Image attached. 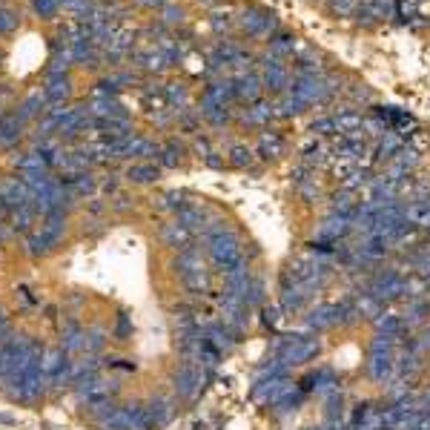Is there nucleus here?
<instances>
[{
    "mask_svg": "<svg viewBox=\"0 0 430 430\" xmlns=\"http://www.w3.org/2000/svg\"><path fill=\"white\" fill-rule=\"evenodd\" d=\"M207 244H209V258L221 267V270H233V267H238L244 261V252H241V244L238 238L224 230V224L212 227L207 233Z\"/></svg>",
    "mask_w": 430,
    "mask_h": 430,
    "instance_id": "obj_1",
    "label": "nucleus"
},
{
    "mask_svg": "<svg viewBox=\"0 0 430 430\" xmlns=\"http://www.w3.org/2000/svg\"><path fill=\"white\" fill-rule=\"evenodd\" d=\"M390 342L393 339H388V336H376V342H373V347H370V364H367V370H370V379L373 382H388L390 379V373H393V350H390Z\"/></svg>",
    "mask_w": 430,
    "mask_h": 430,
    "instance_id": "obj_2",
    "label": "nucleus"
},
{
    "mask_svg": "<svg viewBox=\"0 0 430 430\" xmlns=\"http://www.w3.org/2000/svg\"><path fill=\"white\" fill-rule=\"evenodd\" d=\"M315 353H318V342H315V339H307V336H290L287 342H281V344H279L276 359H279L284 367H290V364H304V361H310Z\"/></svg>",
    "mask_w": 430,
    "mask_h": 430,
    "instance_id": "obj_3",
    "label": "nucleus"
},
{
    "mask_svg": "<svg viewBox=\"0 0 430 430\" xmlns=\"http://www.w3.org/2000/svg\"><path fill=\"white\" fill-rule=\"evenodd\" d=\"M201 385H204V373H201V364H192L187 361L178 373H175V390L181 399H195L201 393Z\"/></svg>",
    "mask_w": 430,
    "mask_h": 430,
    "instance_id": "obj_4",
    "label": "nucleus"
},
{
    "mask_svg": "<svg viewBox=\"0 0 430 430\" xmlns=\"http://www.w3.org/2000/svg\"><path fill=\"white\" fill-rule=\"evenodd\" d=\"M46 385H49V376L43 370H32L15 390H9V399L12 402H35L37 396H43Z\"/></svg>",
    "mask_w": 430,
    "mask_h": 430,
    "instance_id": "obj_5",
    "label": "nucleus"
},
{
    "mask_svg": "<svg viewBox=\"0 0 430 430\" xmlns=\"http://www.w3.org/2000/svg\"><path fill=\"white\" fill-rule=\"evenodd\" d=\"M40 233L58 247V244H61V238H64V233H66V212H64V209H52L49 215H43Z\"/></svg>",
    "mask_w": 430,
    "mask_h": 430,
    "instance_id": "obj_6",
    "label": "nucleus"
},
{
    "mask_svg": "<svg viewBox=\"0 0 430 430\" xmlns=\"http://www.w3.org/2000/svg\"><path fill=\"white\" fill-rule=\"evenodd\" d=\"M342 313H344V307H336V304H333V307H318V310L310 313L307 327H310V330H330L333 325H339Z\"/></svg>",
    "mask_w": 430,
    "mask_h": 430,
    "instance_id": "obj_7",
    "label": "nucleus"
},
{
    "mask_svg": "<svg viewBox=\"0 0 430 430\" xmlns=\"http://www.w3.org/2000/svg\"><path fill=\"white\" fill-rule=\"evenodd\" d=\"M144 410H146L149 430H152V427H164V424L173 419V402L164 399V396H158V399H152L149 405H144Z\"/></svg>",
    "mask_w": 430,
    "mask_h": 430,
    "instance_id": "obj_8",
    "label": "nucleus"
},
{
    "mask_svg": "<svg viewBox=\"0 0 430 430\" xmlns=\"http://www.w3.org/2000/svg\"><path fill=\"white\" fill-rule=\"evenodd\" d=\"M347 230H350V215L339 212V215H333V219H327V221H325V227L318 230V238L325 241V244H333V241H339Z\"/></svg>",
    "mask_w": 430,
    "mask_h": 430,
    "instance_id": "obj_9",
    "label": "nucleus"
},
{
    "mask_svg": "<svg viewBox=\"0 0 430 430\" xmlns=\"http://www.w3.org/2000/svg\"><path fill=\"white\" fill-rule=\"evenodd\" d=\"M204 336H207V344L215 347L219 353H221V350H230L233 342H236V333H233L227 325H212V327L204 330Z\"/></svg>",
    "mask_w": 430,
    "mask_h": 430,
    "instance_id": "obj_10",
    "label": "nucleus"
},
{
    "mask_svg": "<svg viewBox=\"0 0 430 430\" xmlns=\"http://www.w3.org/2000/svg\"><path fill=\"white\" fill-rule=\"evenodd\" d=\"M405 290V281H402V276H396V273H388V276H382L379 281L373 284V296L376 298H390V296H399Z\"/></svg>",
    "mask_w": 430,
    "mask_h": 430,
    "instance_id": "obj_11",
    "label": "nucleus"
},
{
    "mask_svg": "<svg viewBox=\"0 0 430 430\" xmlns=\"http://www.w3.org/2000/svg\"><path fill=\"white\" fill-rule=\"evenodd\" d=\"M49 155L46 152H26L21 161H18V170L26 175V173H37V175H46V170H49Z\"/></svg>",
    "mask_w": 430,
    "mask_h": 430,
    "instance_id": "obj_12",
    "label": "nucleus"
},
{
    "mask_svg": "<svg viewBox=\"0 0 430 430\" xmlns=\"http://www.w3.org/2000/svg\"><path fill=\"white\" fill-rule=\"evenodd\" d=\"M21 129H23L21 115H4L0 118V146H12L21 138Z\"/></svg>",
    "mask_w": 430,
    "mask_h": 430,
    "instance_id": "obj_13",
    "label": "nucleus"
},
{
    "mask_svg": "<svg viewBox=\"0 0 430 430\" xmlns=\"http://www.w3.org/2000/svg\"><path fill=\"white\" fill-rule=\"evenodd\" d=\"M46 92H32L26 100H23V106H21V121L26 124V121H32V118H37L40 112H46Z\"/></svg>",
    "mask_w": 430,
    "mask_h": 430,
    "instance_id": "obj_14",
    "label": "nucleus"
},
{
    "mask_svg": "<svg viewBox=\"0 0 430 430\" xmlns=\"http://www.w3.org/2000/svg\"><path fill=\"white\" fill-rule=\"evenodd\" d=\"M43 92H46V100H49V103H61V100L69 98V92H72L69 78H66V75H52V78H49V86H46Z\"/></svg>",
    "mask_w": 430,
    "mask_h": 430,
    "instance_id": "obj_15",
    "label": "nucleus"
},
{
    "mask_svg": "<svg viewBox=\"0 0 430 430\" xmlns=\"http://www.w3.org/2000/svg\"><path fill=\"white\" fill-rule=\"evenodd\" d=\"M89 112H95V115H100V118H118V115H124L121 103L112 100V98H103V95H98V98L89 103Z\"/></svg>",
    "mask_w": 430,
    "mask_h": 430,
    "instance_id": "obj_16",
    "label": "nucleus"
},
{
    "mask_svg": "<svg viewBox=\"0 0 430 430\" xmlns=\"http://www.w3.org/2000/svg\"><path fill=\"white\" fill-rule=\"evenodd\" d=\"M267 86L270 89H287V66L279 61V58H273V64L267 61Z\"/></svg>",
    "mask_w": 430,
    "mask_h": 430,
    "instance_id": "obj_17",
    "label": "nucleus"
},
{
    "mask_svg": "<svg viewBox=\"0 0 430 430\" xmlns=\"http://www.w3.org/2000/svg\"><path fill=\"white\" fill-rule=\"evenodd\" d=\"M32 219H35V207H21V209H12L9 212V227L15 233H29L32 230Z\"/></svg>",
    "mask_w": 430,
    "mask_h": 430,
    "instance_id": "obj_18",
    "label": "nucleus"
},
{
    "mask_svg": "<svg viewBox=\"0 0 430 430\" xmlns=\"http://www.w3.org/2000/svg\"><path fill=\"white\" fill-rule=\"evenodd\" d=\"M233 86H236V98H241V100H255L261 95L258 78H252V75H244V78L233 81Z\"/></svg>",
    "mask_w": 430,
    "mask_h": 430,
    "instance_id": "obj_19",
    "label": "nucleus"
},
{
    "mask_svg": "<svg viewBox=\"0 0 430 430\" xmlns=\"http://www.w3.org/2000/svg\"><path fill=\"white\" fill-rule=\"evenodd\" d=\"M127 178L135 181V184H149V181L158 178V167L155 164H135V167H129Z\"/></svg>",
    "mask_w": 430,
    "mask_h": 430,
    "instance_id": "obj_20",
    "label": "nucleus"
},
{
    "mask_svg": "<svg viewBox=\"0 0 430 430\" xmlns=\"http://www.w3.org/2000/svg\"><path fill=\"white\" fill-rule=\"evenodd\" d=\"M178 224L184 230H195V227H204V212L198 207H184L178 212Z\"/></svg>",
    "mask_w": 430,
    "mask_h": 430,
    "instance_id": "obj_21",
    "label": "nucleus"
},
{
    "mask_svg": "<svg viewBox=\"0 0 430 430\" xmlns=\"http://www.w3.org/2000/svg\"><path fill=\"white\" fill-rule=\"evenodd\" d=\"M52 247H55V244H52L43 233L29 236V241H26V252H29V255H35V258H37V255H49V252H52Z\"/></svg>",
    "mask_w": 430,
    "mask_h": 430,
    "instance_id": "obj_22",
    "label": "nucleus"
},
{
    "mask_svg": "<svg viewBox=\"0 0 430 430\" xmlns=\"http://www.w3.org/2000/svg\"><path fill=\"white\" fill-rule=\"evenodd\" d=\"M407 221L413 224H430V201H416L407 207Z\"/></svg>",
    "mask_w": 430,
    "mask_h": 430,
    "instance_id": "obj_23",
    "label": "nucleus"
},
{
    "mask_svg": "<svg viewBox=\"0 0 430 430\" xmlns=\"http://www.w3.org/2000/svg\"><path fill=\"white\" fill-rule=\"evenodd\" d=\"M103 336H106V333H103L100 327H95V330L83 333V353H92V356H95V353L103 347Z\"/></svg>",
    "mask_w": 430,
    "mask_h": 430,
    "instance_id": "obj_24",
    "label": "nucleus"
},
{
    "mask_svg": "<svg viewBox=\"0 0 430 430\" xmlns=\"http://www.w3.org/2000/svg\"><path fill=\"white\" fill-rule=\"evenodd\" d=\"M281 146H284V141H281L276 132H270V135H261V152L279 155V152H281ZM270 155H267V158H270Z\"/></svg>",
    "mask_w": 430,
    "mask_h": 430,
    "instance_id": "obj_25",
    "label": "nucleus"
},
{
    "mask_svg": "<svg viewBox=\"0 0 430 430\" xmlns=\"http://www.w3.org/2000/svg\"><path fill=\"white\" fill-rule=\"evenodd\" d=\"M270 52H273V58H287L290 52H293V37H287V35L276 37L273 46H270Z\"/></svg>",
    "mask_w": 430,
    "mask_h": 430,
    "instance_id": "obj_26",
    "label": "nucleus"
},
{
    "mask_svg": "<svg viewBox=\"0 0 430 430\" xmlns=\"http://www.w3.org/2000/svg\"><path fill=\"white\" fill-rule=\"evenodd\" d=\"M58 9H69L75 15H86L92 9V0H58Z\"/></svg>",
    "mask_w": 430,
    "mask_h": 430,
    "instance_id": "obj_27",
    "label": "nucleus"
},
{
    "mask_svg": "<svg viewBox=\"0 0 430 430\" xmlns=\"http://www.w3.org/2000/svg\"><path fill=\"white\" fill-rule=\"evenodd\" d=\"M164 238H167L173 247H178V244H184V241H187V230H184L181 224H170V227L164 230Z\"/></svg>",
    "mask_w": 430,
    "mask_h": 430,
    "instance_id": "obj_28",
    "label": "nucleus"
},
{
    "mask_svg": "<svg viewBox=\"0 0 430 430\" xmlns=\"http://www.w3.org/2000/svg\"><path fill=\"white\" fill-rule=\"evenodd\" d=\"M32 6H35V12L40 18H52L58 12V0H32Z\"/></svg>",
    "mask_w": 430,
    "mask_h": 430,
    "instance_id": "obj_29",
    "label": "nucleus"
},
{
    "mask_svg": "<svg viewBox=\"0 0 430 430\" xmlns=\"http://www.w3.org/2000/svg\"><path fill=\"white\" fill-rule=\"evenodd\" d=\"M15 26H18V15H15V12H9V9H0V35L12 32Z\"/></svg>",
    "mask_w": 430,
    "mask_h": 430,
    "instance_id": "obj_30",
    "label": "nucleus"
},
{
    "mask_svg": "<svg viewBox=\"0 0 430 430\" xmlns=\"http://www.w3.org/2000/svg\"><path fill=\"white\" fill-rule=\"evenodd\" d=\"M267 118H270V110H267V106H255V110H250L247 115H244V121L247 124H261V121H267Z\"/></svg>",
    "mask_w": 430,
    "mask_h": 430,
    "instance_id": "obj_31",
    "label": "nucleus"
},
{
    "mask_svg": "<svg viewBox=\"0 0 430 430\" xmlns=\"http://www.w3.org/2000/svg\"><path fill=\"white\" fill-rule=\"evenodd\" d=\"M250 155H252L250 149H244V146H236V149H233V158H230V161H233L236 167H244V164H250V161H252Z\"/></svg>",
    "mask_w": 430,
    "mask_h": 430,
    "instance_id": "obj_32",
    "label": "nucleus"
},
{
    "mask_svg": "<svg viewBox=\"0 0 430 430\" xmlns=\"http://www.w3.org/2000/svg\"><path fill=\"white\" fill-rule=\"evenodd\" d=\"M167 95H170V100H173V103H178V106H184V103H187V92H184V86H178V83H173V86L167 89Z\"/></svg>",
    "mask_w": 430,
    "mask_h": 430,
    "instance_id": "obj_33",
    "label": "nucleus"
},
{
    "mask_svg": "<svg viewBox=\"0 0 430 430\" xmlns=\"http://www.w3.org/2000/svg\"><path fill=\"white\" fill-rule=\"evenodd\" d=\"M167 21H170V23L181 21V9H167Z\"/></svg>",
    "mask_w": 430,
    "mask_h": 430,
    "instance_id": "obj_34",
    "label": "nucleus"
},
{
    "mask_svg": "<svg viewBox=\"0 0 430 430\" xmlns=\"http://www.w3.org/2000/svg\"><path fill=\"white\" fill-rule=\"evenodd\" d=\"M129 333V321L127 318H121V325H118V336H127Z\"/></svg>",
    "mask_w": 430,
    "mask_h": 430,
    "instance_id": "obj_35",
    "label": "nucleus"
},
{
    "mask_svg": "<svg viewBox=\"0 0 430 430\" xmlns=\"http://www.w3.org/2000/svg\"><path fill=\"white\" fill-rule=\"evenodd\" d=\"M138 4H144V6H161L164 0H138Z\"/></svg>",
    "mask_w": 430,
    "mask_h": 430,
    "instance_id": "obj_36",
    "label": "nucleus"
}]
</instances>
